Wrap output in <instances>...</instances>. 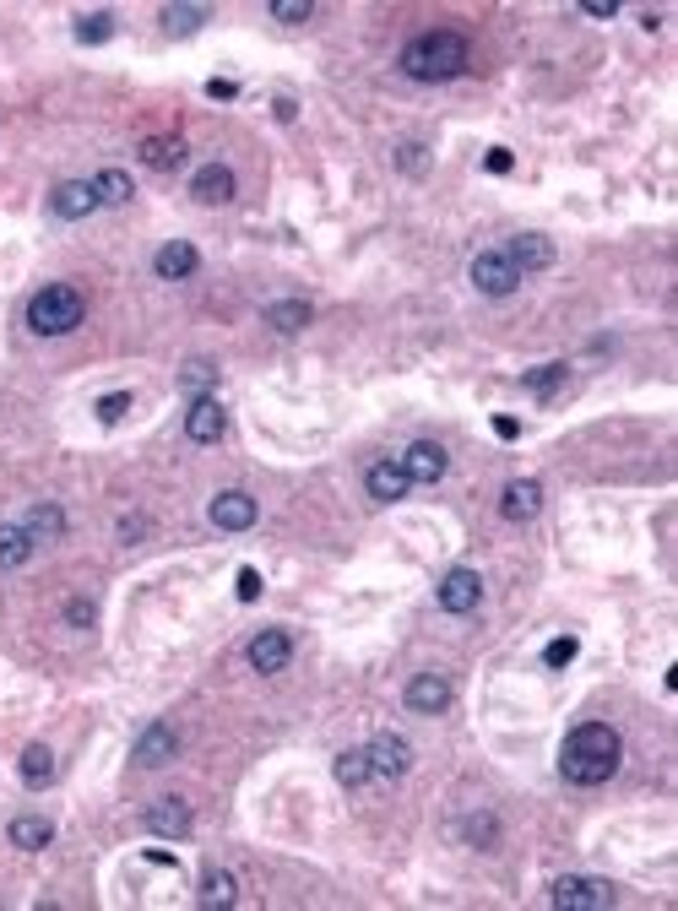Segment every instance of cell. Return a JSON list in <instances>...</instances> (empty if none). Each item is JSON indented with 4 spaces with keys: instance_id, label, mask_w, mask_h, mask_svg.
Masks as SVG:
<instances>
[{
    "instance_id": "603a6c76",
    "label": "cell",
    "mask_w": 678,
    "mask_h": 911,
    "mask_svg": "<svg viewBox=\"0 0 678 911\" xmlns=\"http://www.w3.org/2000/svg\"><path fill=\"white\" fill-rule=\"evenodd\" d=\"M22 526L33 532V542H54V537L65 532V510H60V504H33Z\"/></svg>"
},
{
    "instance_id": "8992f818",
    "label": "cell",
    "mask_w": 678,
    "mask_h": 911,
    "mask_svg": "<svg viewBox=\"0 0 678 911\" xmlns=\"http://www.w3.org/2000/svg\"><path fill=\"white\" fill-rule=\"evenodd\" d=\"M364 754H369V771H375V776H386V782H402V776L413 771V749H407L397 733H380Z\"/></svg>"
},
{
    "instance_id": "f1b7e54d",
    "label": "cell",
    "mask_w": 678,
    "mask_h": 911,
    "mask_svg": "<svg viewBox=\"0 0 678 911\" xmlns=\"http://www.w3.org/2000/svg\"><path fill=\"white\" fill-rule=\"evenodd\" d=\"M369 776H375V771H369V754H364V749H348V754L337 760V782H342V787H364Z\"/></svg>"
},
{
    "instance_id": "7a4b0ae2",
    "label": "cell",
    "mask_w": 678,
    "mask_h": 911,
    "mask_svg": "<svg viewBox=\"0 0 678 911\" xmlns=\"http://www.w3.org/2000/svg\"><path fill=\"white\" fill-rule=\"evenodd\" d=\"M462 65H467V43H462V33H451V27L418 33V38L402 49V71L418 76V82H451Z\"/></svg>"
},
{
    "instance_id": "f546056e",
    "label": "cell",
    "mask_w": 678,
    "mask_h": 911,
    "mask_svg": "<svg viewBox=\"0 0 678 911\" xmlns=\"http://www.w3.org/2000/svg\"><path fill=\"white\" fill-rule=\"evenodd\" d=\"M163 22H168V33H196L206 22V5H168Z\"/></svg>"
},
{
    "instance_id": "44dd1931",
    "label": "cell",
    "mask_w": 678,
    "mask_h": 911,
    "mask_svg": "<svg viewBox=\"0 0 678 911\" xmlns=\"http://www.w3.org/2000/svg\"><path fill=\"white\" fill-rule=\"evenodd\" d=\"M92 207H98V196H92V185H87V179H71V185H60V190H54V212H60V217H71V223H76V217H87Z\"/></svg>"
},
{
    "instance_id": "7c38bea8",
    "label": "cell",
    "mask_w": 678,
    "mask_h": 911,
    "mask_svg": "<svg viewBox=\"0 0 678 911\" xmlns=\"http://www.w3.org/2000/svg\"><path fill=\"white\" fill-rule=\"evenodd\" d=\"M451 706V678H440V673H418L413 684H407V711H418V716H440Z\"/></svg>"
},
{
    "instance_id": "d6a6232c",
    "label": "cell",
    "mask_w": 678,
    "mask_h": 911,
    "mask_svg": "<svg viewBox=\"0 0 678 911\" xmlns=\"http://www.w3.org/2000/svg\"><path fill=\"white\" fill-rule=\"evenodd\" d=\"M212 386H217V370H212V364H190V370H185V391H190V397H206Z\"/></svg>"
},
{
    "instance_id": "3957f363",
    "label": "cell",
    "mask_w": 678,
    "mask_h": 911,
    "mask_svg": "<svg viewBox=\"0 0 678 911\" xmlns=\"http://www.w3.org/2000/svg\"><path fill=\"white\" fill-rule=\"evenodd\" d=\"M81 294L76 288H65V283H49V288H38L33 299H27V332H38V337H65V332H76L81 326Z\"/></svg>"
},
{
    "instance_id": "cb8c5ba5",
    "label": "cell",
    "mask_w": 678,
    "mask_h": 911,
    "mask_svg": "<svg viewBox=\"0 0 678 911\" xmlns=\"http://www.w3.org/2000/svg\"><path fill=\"white\" fill-rule=\"evenodd\" d=\"M130 174L125 169H103L98 179H92V196H98V207H120V201H130Z\"/></svg>"
},
{
    "instance_id": "9a60e30c",
    "label": "cell",
    "mask_w": 678,
    "mask_h": 911,
    "mask_svg": "<svg viewBox=\"0 0 678 911\" xmlns=\"http://www.w3.org/2000/svg\"><path fill=\"white\" fill-rule=\"evenodd\" d=\"M190 196H196V201H206V207L234 201V169H223V163H201V169H196V179H190Z\"/></svg>"
},
{
    "instance_id": "4dcf8cb0",
    "label": "cell",
    "mask_w": 678,
    "mask_h": 911,
    "mask_svg": "<svg viewBox=\"0 0 678 911\" xmlns=\"http://www.w3.org/2000/svg\"><path fill=\"white\" fill-rule=\"evenodd\" d=\"M109 33H114V16H109V11H92V16L76 22V38H81V43H103Z\"/></svg>"
},
{
    "instance_id": "ba28073f",
    "label": "cell",
    "mask_w": 678,
    "mask_h": 911,
    "mask_svg": "<svg viewBox=\"0 0 678 911\" xmlns=\"http://www.w3.org/2000/svg\"><path fill=\"white\" fill-rule=\"evenodd\" d=\"M223 429H228V413H223L212 397H196V402H190V413H185V435H190L196 446H217V440H223Z\"/></svg>"
},
{
    "instance_id": "60d3db41",
    "label": "cell",
    "mask_w": 678,
    "mask_h": 911,
    "mask_svg": "<svg viewBox=\"0 0 678 911\" xmlns=\"http://www.w3.org/2000/svg\"><path fill=\"white\" fill-rule=\"evenodd\" d=\"M581 11H587V16H614V11H619V5H614V0H587V5H581Z\"/></svg>"
},
{
    "instance_id": "52a82bcc",
    "label": "cell",
    "mask_w": 678,
    "mask_h": 911,
    "mask_svg": "<svg viewBox=\"0 0 678 911\" xmlns=\"http://www.w3.org/2000/svg\"><path fill=\"white\" fill-rule=\"evenodd\" d=\"M478 602H484V575L478 570H451L440 581V608L445 613H473Z\"/></svg>"
},
{
    "instance_id": "d6986e66",
    "label": "cell",
    "mask_w": 678,
    "mask_h": 911,
    "mask_svg": "<svg viewBox=\"0 0 678 911\" xmlns=\"http://www.w3.org/2000/svg\"><path fill=\"white\" fill-rule=\"evenodd\" d=\"M505 255H511V261H516L522 272H543V266L554 261V245H549L543 234H516Z\"/></svg>"
},
{
    "instance_id": "ac0fdd59",
    "label": "cell",
    "mask_w": 678,
    "mask_h": 911,
    "mask_svg": "<svg viewBox=\"0 0 678 911\" xmlns=\"http://www.w3.org/2000/svg\"><path fill=\"white\" fill-rule=\"evenodd\" d=\"M174 749H179V738H174V727L168 722H152L141 738H136V765H168L174 760Z\"/></svg>"
},
{
    "instance_id": "5b68a950",
    "label": "cell",
    "mask_w": 678,
    "mask_h": 911,
    "mask_svg": "<svg viewBox=\"0 0 678 911\" xmlns=\"http://www.w3.org/2000/svg\"><path fill=\"white\" fill-rule=\"evenodd\" d=\"M473 283H478V294H489V299H505V294H516V283H522V266H516L505 250H484V255L473 261Z\"/></svg>"
},
{
    "instance_id": "277c9868",
    "label": "cell",
    "mask_w": 678,
    "mask_h": 911,
    "mask_svg": "<svg viewBox=\"0 0 678 911\" xmlns=\"http://www.w3.org/2000/svg\"><path fill=\"white\" fill-rule=\"evenodd\" d=\"M549 901H554L560 911H603V907H614V885H608V879H581V874H565V879H554Z\"/></svg>"
},
{
    "instance_id": "ffe728a7",
    "label": "cell",
    "mask_w": 678,
    "mask_h": 911,
    "mask_svg": "<svg viewBox=\"0 0 678 911\" xmlns=\"http://www.w3.org/2000/svg\"><path fill=\"white\" fill-rule=\"evenodd\" d=\"M11 847H22V852H43L49 841H54V825L49 820H38V814H22V820H11Z\"/></svg>"
},
{
    "instance_id": "9c48e42d",
    "label": "cell",
    "mask_w": 678,
    "mask_h": 911,
    "mask_svg": "<svg viewBox=\"0 0 678 911\" xmlns=\"http://www.w3.org/2000/svg\"><path fill=\"white\" fill-rule=\"evenodd\" d=\"M445 466H451V456H445V446H435V440H418V446H407V456H402L407 483H440Z\"/></svg>"
},
{
    "instance_id": "484cf974",
    "label": "cell",
    "mask_w": 678,
    "mask_h": 911,
    "mask_svg": "<svg viewBox=\"0 0 678 911\" xmlns=\"http://www.w3.org/2000/svg\"><path fill=\"white\" fill-rule=\"evenodd\" d=\"M22 782H27V787H49V782H54V754H49L43 744H27V749H22Z\"/></svg>"
},
{
    "instance_id": "d590c367",
    "label": "cell",
    "mask_w": 678,
    "mask_h": 911,
    "mask_svg": "<svg viewBox=\"0 0 678 911\" xmlns=\"http://www.w3.org/2000/svg\"><path fill=\"white\" fill-rule=\"evenodd\" d=\"M397 169L402 174H424V147H397Z\"/></svg>"
},
{
    "instance_id": "8d00e7d4",
    "label": "cell",
    "mask_w": 678,
    "mask_h": 911,
    "mask_svg": "<svg viewBox=\"0 0 678 911\" xmlns=\"http://www.w3.org/2000/svg\"><path fill=\"white\" fill-rule=\"evenodd\" d=\"M570 657H576V640H570V635H565V640H554V646L543 651V662H549V667H565Z\"/></svg>"
},
{
    "instance_id": "836d02e7",
    "label": "cell",
    "mask_w": 678,
    "mask_h": 911,
    "mask_svg": "<svg viewBox=\"0 0 678 911\" xmlns=\"http://www.w3.org/2000/svg\"><path fill=\"white\" fill-rule=\"evenodd\" d=\"M125 413H130V397H125V391H114V397H98V419H103V424H120Z\"/></svg>"
},
{
    "instance_id": "83f0119b",
    "label": "cell",
    "mask_w": 678,
    "mask_h": 911,
    "mask_svg": "<svg viewBox=\"0 0 678 911\" xmlns=\"http://www.w3.org/2000/svg\"><path fill=\"white\" fill-rule=\"evenodd\" d=\"M179 152H185V147H179L174 136H152V141H141V163H147V169H174Z\"/></svg>"
},
{
    "instance_id": "8fae6325",
    "label": "cell",
    "mask_w": 678,
    "mask_h": 911,
    "mask_svg": "<svg viewBox=\"0 0 678 911\" xmlns=\"http://www.w3.org/2000/svg\"><path fill=\"white\" fill-rule=\"evenodd\" d=\"M288 657H293L288 629H261V635L250 640V667H255V673H282Z\"/></svg>"
},
{
    "instance_id": "e0dca14e",
    "label": "cell",
    "mask_w": 678,
    "mask_h": 911,
    "mask_svg": "<svg viewBox=\"0 0 678 911\" xmlns=\"http://www.w3.org/2000/svg\"><path fill=\"white\" fill-rule=\"evenodd\" d=\"M538 510H543V488H538L532 477H516V483L500 494V515H505V521H532Z\"/></svg>"
},
{
    "instance_id": "4316f807",
    "label": "cell",
    "mask_w": 678,
    "mask_h": 911,
    "mask_svg": "<svg viewBox=\"0 0 678 911\" xmlns=\"http://www.w3.org/2000/svg\"><path fill=\"white\" fill-rule=\"evenodd\" d=\"M234 901H239L234 874H206V879H201V907H206V911H228Z\"/></svg>"
},
{
    "instance_id": "2e32d148",
    "label": "cell",
    "mask_w": 678,
    "mask_h": 911,
    "mask_svg": "<svg viewBox=\"0 0 678 911\" xmlns=\"http://www.w3.org/2000/svg\"><path fill=\"white\" fill-rule=\"evenodd\" d=\"M364 488H369V499L397 504V499L407 494V472H402V461H375V466L364 472Z\"/></svg>"
},
{
    "instance_id": "7402d4cb",
    "label": "cell",
    "mask_w": 678,
    "mask_h": 911,
    "mask_svg": "<svg viewBox=\"0 0 678 911\" xmlns=\"http://www.w3.org/2000/svg\"><path fill=\"white\" fill-rule=\"evenodd\" d=\"M27 553H33V532H27L22 521H5V526H0V570L27 564Z\"/></svg>"
},
{
    "instance_id": "1f68e13d",
    "label": "cell",
    "mask_w": 678,
    "mask_h": 911,
    "mask_svg": "<svg viewBox=\"0 0 678 911\" xmlns=\"http://www.w3.org/2000/svg\"><path fill=\"white\" fill-rule=\"evenodd\" d=\"M560 380H565V364H543V370H532L522 386H527L532 397H549V391H560Z\"/></svg>"
},
{
    "instance_id": "5bb4252c",
    "label": "cell",
    "mask_w": 678,
    "mask_h": 911,
    "mask_svg": "<svg viewBox=\"0 0 678 911\" xmlns=\"http://www.w3.org/2000/svg\"><path fill=\"white\" fill-rule=\"evenodd\" d=\"M212 521H217L223 532H244V526H255V499H250L244 488H223V494L212 499Z\"/></svg>"
},
{
    "instance_id": "4fadbf2b",
    "label": "cell",
    "mask_w": 678,
    "mask_h": 911,
    "mask_svg": "<svg viewBox=\"0 0 678 911\" xmlns=\"http://www.w3.org/2000/svg\"><path fill=\"white\" fill-rule=\"evenodd\" d=\"M147 831L163 836V841L190 836V803H185V798H158V803L147 809Z\"/></svg>"
},
{
    "instance_id": "f35d334b",
    "label": "cell",
    "mask_w": 678,
    "mask_h": 911,
    "mask_svg": "<svg viewBox=\"0 0 678 911\" xmlns=\"http://www.w3.org/2000/svg\"><path fill=\"white\" fill-rule=\"evenodd\" d=\"M65 619H71L76 629H87V624H92V602H65Z\"/></svg>"
},
{
    "instance_id": "ab89813d",
    "label": "cell",
    "mask_w": 678,
    "mask_h": 911,
    "mask_svg": "<svg viewBox=\"0 0 678 911\" xmlns=\"http://www.w3.org/2000/svg\"><path fill=\"white\" fill-rule=\"evenodd\" d=\"M484 169H489V174H511V152H505V147H494V152L484 158Z\"/></svg>"
},
{
    "instance_id": "74e56055",
    "label": "cell",
    "mask_w": 678,
    "mask_h": 911,
    "mask_svg": "<svg viewBox=\"0 0 678 911\" xmlns=\"http://www.w3.org/2000/svg\"><path fill=\"white\" fill-rule=\"evenodd\" d=\"M261 597V575L255 570H239V602H255Z\"/></svg>"
},
{
    "instance_id": "30bf717a",
    "label": "cell",
    "mask_w": 678,
    "mask_h": 911,
    "mask_svg": "<svg viewBox=\"0 0 678 911\" xmlns=\"http://www.w3.org/2000/svg\"><path fill=\"white\" fill-rule=\"evenodd\" d=\"M196 266H201V255H196L190 239H168V245H158V255H152V272H158L163 283H185Z\"/></svg>"
},
{
    "instance_id": "d4e9b609",
    "label": "cell",
    "mask_w": 678,
    "mask_h": 911,
    "mask_svg": "<svg viewBox=\"0 0 678 911\" xmlns=\"http://www.w3.org/2000/svg\"><path fill=\"white\" fill-rule=\"evenodd\" d=\"M266 326H277V332H304V326H310V304H304V299H277V304H266Z\"/></svg>"
},
{
    "instance_id": "e575fe53",
    "label": "cell",
    "mask_w": 678,
    "mask_h": 911,
    "mask_svg": "<svg viewBox=\"0 0 678 911\" xmlns=\"http://www.w3.org/2000/svg\"><path fill=\"white\" fill-rule=\"evenodd\" d=\"M310 11H315L310 0H272V16H277V22H304Z\"/></svg>"
},
{
    "instance_id": "6da1fadb",
    "label": "cell",
    "mask_w": 678,
    "mask_h": 911,
    "mask_svg": "<svg viewBox=\"0 0 678 911\" xmlns=\"http://www.w3.org/2000/svg\"><path fill=\"white\" fill-rule=\"evenodd\" d=\"M619 760H625V744H619V733L608 722H581L565 738V749H560V771L576 787H603L619 771Z\"/></svg>"
}]
</instances>
